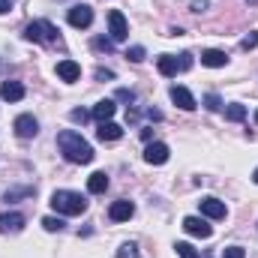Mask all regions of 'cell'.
Masks as SVG:
<instances>
[{"mask_svg": "<svg viewBox=\"0 0 258 258\" xmlns=\"http://www.w3.org/2000/svg\"><path fill=\"white\" fill-rule=\"evenodd\" d=\"M57 144H60V153H63L69 162H75V165H87V162H93V147L81 138V132H75V129H63V132L57 135Z\"/></svg>", "mask_w": 258, "mask_h": 258, "instance_id": "cell-1", "label": "cell"}, {"mask_svg": "<svg viewBox=\"0 0 258 258\" xmlns=\"http://www.w3.org/2000/svg\"><path fill=\"white\" fill-rule=\"evenodd\" d=\"M51 207L60 213V216H78L87 210V201L81 198L78 192H69V189H57L51 195Z\"/></svg>", "mask_w": 258, "mask_h": 258, "instance_id": "cell-2", "label": "cell"}, {"mask_svg": "<svg viewBox=\"0 0 258 258\" xmlns=\"http://www.w3.org/2000/svg\"><path fill=\"white\" fill-rule=\"evenodd\" d=\"M24 39H30V42H45V45H54V42H57V27H54L51 21H45V18H39V21H30V24L24 27Z\"/></svg>", "mask_w": 258, "mask_h": 258, "instance_id": "cell-3", "label": "cell"}, {"mask_svg": "<svg viewBox=\"0 0 258 258\" xmlns=\"http://www.w3.org/2000/svg\"><path fill=\"white\" fill-rule=\"evenodd\" d=\"M66 21H69L72 27H78V30H81V27H90V24H93V9H90L87 3H75V6L66 12Z\"/></svg>", "mask_w": 258, "mask_h": 258, "instance_id": "cell-4", "label": "cell"}, {"mask_svg": "<svg viewBox=\"0 0 258 258\" xmlns=\"http://www.w3.org/2000/svg\"><path fill=\"white\" fill-rule=\"evenodd\" d=\"M108 30H111V42H123L129 36L126 18H123L120 9H111V12H108Z\"/></svg>", "mask_w": 258, "mask_h": 258, "instance_id": "cell-5", "label": "cell"}, {"mask_svg": "<svg viewBox=\"0 0 258 258\" xmlns=\"http://www.w3.org/2000/svg\"><path fill=\"white\" fill-rule=\"evenodd\" d=\"M168 144H162V141H153V144H147L144 147V162H150V165H165L168 162Z\"/></svg>", "mask_w": 258, "mask_h": 258, "instance_id": "cell-6", "label": "cell"}, {"mask_svg": "<svg viewBox=\"0 0 258 258\" xmlns=\"http://www.w3.org/2000/svg\"><path fill=\"white\" fill-rule=\"evenodd\" d=\"M183 231L192 234V237H201V240H207V237L213 234V228H210L207 219H201V216H186V219H183Z\"/></svg>", "mask_w": 258, "mask_h": 258, "instance_id": "cell-7", "label": "cell"}, {"mask_svg": "<svg viewBox=\"0 0 258 258\" xmlns=\"http://www.w3.org/2000/svg\"><path fill=\"white\" fill-rule=\"evenodd\" d=\"M36 132H39V120L33 114H18L15 117V135L18 138H36Z\"/></svg>", "mask_w": 258, "mask_h": 258, "instance_id": "cell-8", "label": "cell"}, {"mask_svg": "<svg viewBox=\"0 0 258 258\" xmlns=\"http://www.w3.org/2000/svg\"><path fill=\"white\" fill-rule=\"evenodd\" d=\"M171 102L177 105V108H183V111H195L198 108V102H195V96L186 90V87H171Z\"/></svg>", "mask_w": 258, "mask_h": 258, "instance_id": "cell-9", "label": "cell"}, {"mask_svg": "<svg viewBox=\"0 0 258 258\" xmlns=\"http://www.w3.org/2000/svg\"><path fill=\"white\" fill-rule=\"evenodd\" d=\"M198 204H201V216H207V219H225V213H228L219 198H201Z\"/></svg>", "mask_w": 258, "mask_h": 258, "instance_id": "cell-10", "label": "cell"}, {"mask_svg": "<svg viewBox=\"0 0 258 258\" xmlns=\"http://www.w3.org/2000/svg\"><path fill=\"white\" fill-rule=\"evenodd\" d=\"M132 213H135V204L126 201V198L114 201V204H111V210H108V216H111L114 222H126V219H132Z\"/></svg>", "mask_w": 258, "mask_h": 258, "instance_id": "cell-11", "label": "cell"}, {"mask_svg": "<svg viewBox=\"0 0 258 258\" xmlns=\"http://www.w3.org/2000/svg\"><path fill=\"white\" fill-rule=\"evenodd\" d=\"M0 96L6 102H18V99H24V84L21 81H3L0 84Z\"/></svg>", "mask_w": 258, "mask_h": 258, "instance_id": "cell-12", "label": "cell"}, {"mask_svg": "<svg viewBox=\"0 0 258 258\" xmlns=\"http://www.w3.org/2000/svg\"><path fill=\"white\" fill-rule=\"evenodd\" d=\"M24 228V216L21 213H3L0 216V231L3 234H15V231H21Z\"/></svg>", "mask_w": 258, "mask_h": 258, "instance_id": "cell-13", "label": "cell"}, {"mask_svg": "<svg viewBox=\"0 0 258 258\" xmlns=\"http://www.w3.org/2000/svg\"><path fill=\"white\" fill-rule=\"evenodd\" d=\"M57 78H63V81H78L81 78V66L75 63V60H60L57 63Z\"/></svg>", "mask_w": 258, "mask_h": 258, "instance_id": "cell-14", "label": "cell"}, {"mask_svg": "<svg viewBox=\"0 0 258 258\" xmlns=\"http://www.w3.org/2000/svg\"><path fill=\"white\" fill-rule=\"evenodd\" d=\"M201 63L210 66V69H219V66L228 63V57H225V51H219V48H207V51H201Z\"/></svg>", "mask_w": 258, "mask_h": 258, "instance_id": "cell-15", "label": "cell"}, {"mask_svg": "<svg viewBox=\"0 0 258 258\" xmlns=\"http://www.w3.org/2000/svg\"><path fill=\"white\" fill-rule=\"evenodd\" d=\"M120 135H123V129L117 126V123H111V120H102L99 129H96V138L99 141H117Z\"/></svg>", "mask_w": 258, "mask_h": 258, "instance_id": "cell-16", "label": "cell"}, {"mask_svg": "<svg viewBox=\"0 0 258 258\" xmlns=\"http://www.w3.org/2000/svg\"><path fill=\"white\" fill-rule=\"evenodd\" d=\"M114 111H117V105H114V99H102V102H96L93 105V117L102 123V120H111L114 117Z\"/></svg>", "mask_w": 258, "mask_h": 258, "instance_id": "cell-17", "label": "cell"}, {"mask_svg": "<svg viewBox=\"0 0 258 258\" xmlns=\"http://www.w3.org/2000/svg\"><path fill=\"white\" fill-rule=\"evenodd\" d=\"M156 69H159V75H165V78H174V75L180 72L177 57H171V54H162V57L156 60Z\"/></svg>", "mask_w": 258, "mask_h": 258, "instance_id": "cell-18", "label": "cell"}, {"mask_svg": "<svg viewBox=\"0 0 258 258\" xmlns=\"http://www.w3.org/2000/svg\"><path fill=\"white\" fill-rule=\"evenodd\" d=\"M87 189L93 195H102L108 189V177H105V171H93L90 177H87Z\"/></svg>", "mask_w": 258, "mask_h": 258, "instance_id": "cell-19", "label": "cell"}, {"mask_svg": "<svg viewBox=\"0 0 258 258\" xmlns=\"http://www.w3.org/2000/svg\"><path fill=\"white\" fill-rule=\"evenodd\" d=\"M246 117V108L240 105V102H234V105H228L225 108V120H231V123H240Z\"/></svg>", "mask_w": 258, "mask_h": 258, "instance_id": "cell-20", "label": "cell"}, {"mask_svg": "<svg viewBox=\"0 0 258 258\" xmlns=\"http://www.w3.org/2000/svg\"><path fill=\"white\" fill-rule=\"evenodd\" d=\"M42 228L45 231H63V219L60 216H45L42 219Z\"/></svg>", "mask_w": 258, "mask_h": 258, "instance_id": "cell-21", "label": "cell"}, {"mask_svg": "<svg viewBox=\"0 0 258 258\" xmlns=\"http://www.w3.org/2000/svg\"><path fill=\"white\" fill-rule=\"evenodd\" d=\"M174 249H177V255H180V258H201V255H198V249H195L192 243H177Z\"/></svg>", "mask_w": 258, "mask_h": 258, "instance_id": "cell-22", "label": "cell"}, {"mask_svg": "<svg viewBox=\"0 0 258 258\" xmlns=\"http://www.w3.org/2000/svg\"><path fill=\"white\" fill-rule=\"evenodd\" d=\"M204 105H207V111H222V99L216 93H207L204 96Z\"/></svg>", "mask_w": 258, "mask_h": 258, "instance_id": "cell-23", "label": "cell"}, {"mask_svg": "<svg viewBox=\"0 0 258 258\" xmlns=\"http://www.w3.org/2000/svg\"><path fill=\"white\" fill-rule=\"evenodd\" d=\"M126 57H129V60H132V63H141V60L147 57V51H144L141 45H132V48H129V51H126Z\"/></svg>", "mask_w": 258, "mask_h": 258, "instance_id": "cell-24", "label": "cell"}, {"mask_svg": "<svg viewBox=\"0 0 258 258\" xmlns=\"http://www.w3.org/2000/svg\"><path fill=\"white\" fill-rule=\"evenodd\" d=\"M27 195H33V189H30V186H24V189H9L3 198H6V201H15V198H27Z\"/></svg>", "mask_w": 258, "mask_h": 258, "instance_id": "cell-25", "label": "cell"}, {"mask_svg": "<svg viewBox=\"0 0 258 258\" xmlns=\"http://www.w3.org/2000/svg\"><path fill=\"white\" fill-rule=\"evenodd\" d=\"M240 48H243V51H252V48H258V33H255V30H252V33L240 42Z\"/></svg>", "mask_w": 258, "mask_h": 258, "instance_id": "cell-26", "label": "cell"}, {"mask_svg": "<svg viewBox=\"0 0 258 258\" xmlns=\"http://www.w3.org/2000/svg\"><path fill=\"white\" fill-rule=\"evenodd\" d=\"M117 258H138V249H135L132 243H123L120 252H117Z\"/></svg>", "mask_w": 258, "mask_h": 258, "instance_id": "cell-27", "label": "cell"}, {"mask_svg": "<svg viewBox=\"0 0 258 258\" xmlns=\"http://www.w3.org/2000/svg\"><path fill=\"white\" fill-rule=\"evenodd\" d=\"M222 258H246V252H243V246H228L222 252Z\"/></svg>", "mask_w": 258, "mask_h": 258, "instance_id": "cell-28", "label": "cell"}, {"mask_svg": "<svg viewBox=\"0 0 258 258\" xmlns=\"http://www.w3.org/2000/svg\"><path fill=\"white\" fill-rule=\"evenodd\" d=\"M69 120H72V123H84V120H87V111H84V108H75V111H69Z\"/></svg>", "mask_w": 258, "mask_h": 258, "instance_id": "cell-29", "label": "cell"}, {"mask_svg": "<svg viewBox=\"0 0 258 258\" xmlns=\"http://www.w3.org/2000/svg\"><path fill=\"white\" fill-rule=\"evenodd\" d=\"M177 66H180V72H186L189 66H192V54L186 51V54H180V60H177Z\"/></svg>", "mask_w": 258, "mask_h": 258, "instance_id": "cell-30", "label": "cell"}, {"mask_svg": "<svg viewBox=\"0 0 258 258\" xmlns=\"http://www.w3.org/2000/svg\"><path fill=\"white\" fill-rule=\"evenodd\" d=\"M93 45H96V48H102V51H111V48H114V45H111V39H105V36H99Z\"/></svg>", "mask_w": 258, "mask_h": 258, "instance_id": "cell-31", "label": "cell"}, {"mask_svg": "<svg viewBox=\"0 0 258 258\" xmlns=\"http://www.w3.org/2000/svg\"><path fill=\"white\" fill-rule=\"evenodd\" d=\"M117 99H120V102H132V99H135V93L123 87V90H117Z\"/></svg>", "mask_w": 258, "mask_h": 258, "instance_id": "cell-32", "label": "cell"}, {"mask_svg": "<svg viewBox=\"0 0 258 258\" xmlns=\"http://www.w3.org/2000/svg\"><path fill=\"white\" fill-rule=\"evenodd\" d=\"M96 78L105 81V78H114V72H111V69H96Z\"/></svg>", "mask_w": 258, "mask_h": 258, "instance_id": "cell-33", "label": "cell"}, {"mask_svg": "<svg viewBox=\"0 0 258 258\" xmlns=\"http://www.w3.org/2000/svg\"><path fill=\"white\" fill-rule=\"evenodd\" d=\"M192 9H195V12H204V9H207V0H195Z\"/></svg>", "mask_w": 258, "mask_h": 258, "instance_id": "cell-34", "label": "cell"}, {"mask_svg": "<svg viewBox=\"0 0 258 258\" xmlns=\"http://www.w3.org/2000/svg\"><path fill=\"white\" fill-rule=\"evenodd\" d=\"M9 9H12V0H0V15L9 12Z\"/></svg>", "mask_w": 258, "mask_h": 258, "instance_id": "cell-35", "label": "cell"}, {"mask_svg": "<svg viewBox=\"0 0 258 258\" xmlns=\"http://www.w3.org/2000/svg\"><path fill=\"white\" fill-rule=\"evenodd\" d=\"M252 180H255V183H258V168H255V171H252Z\"/></svg>", "mask_w": 258, "mask_h": 258, "instance_id": "cell-36", "label": "cell"}, {"mask_svg": "<svg viewBox=\"0 0 258 258\" xmlns=\"http://www.w3.org/2000/svg\"><path fill=\"white\" fill-rule=\"evenodd\" d=\"M255 123H258V111H255Z\"/></svg>", "mask_w": 258, "mask_h": 258, "instance_id": "cell-37", "label": "cell"}, {"mask_svg": "<svg viewBox=\"0 0 258 258\" xmlns=\"http://www.w3.org/2000/svg\"><path fill=\"white\" fill-rule=\"evenodd\" d=\"M0 72H3V63H0Z\"/></svg>", "mask_w": 258, "mask_h": 258, "instance_id": "cell-38", "label": "cell"}, {"mask_svg": "<svg viewBox=\"0 0 258 258\" xmlns=\"http://www.w3.org/2000/svg\"><path fill=\"white\" fill-rule=\"evenodd\" d=\"M249 3H258V0H249Z\"/></svg>", "mask_w": 258, "mask_h": 258, "instance_id": "cell-39", "label": "cell"}]
</instances>
